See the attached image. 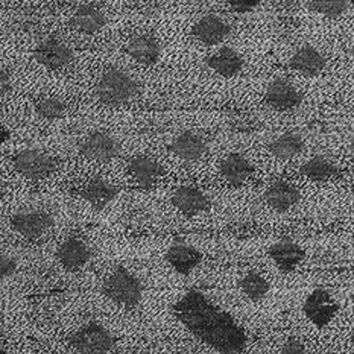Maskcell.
I'll use <instances>...</instances> for the list:
<instances>
[{
	"mask_svg": "<svg viewBox=\"0 0 354 354\" xmlns=\"http://www.w3.org/2000/svg\"><path fill=\"white\" fill-rule=\"evenodd\" d=\"M174 315L192 335L221 354H239L245 348V330L199 290H190L176 301Z\"/></svg>",
	"mask_w": 354,
	"mask_h": 354,
	"instance_id": "1",
	"label": "cell"
},
{
	"mask_svg": "<svg viewBox=\"0 0 354 354\" xmlns=\"http://www.w3.org/2000/svg\"><path fill=\"white\" fill-rule=\"evenodd\" d=\"M96 96L106 106H122L138 93L137 82L120 68H106L96 82Z\"/></svg>",
	"mask_w": 354,
	"mask_h": 354,
	"instance_id": "2",
	"label": "cell"
},
{
	"mask_svg": "<svg viewBox=\"0 0 354 354\" xmlns=\"http://www.w3.org/2000/svg\"><path fill=\"white\" fill-rule=\"evenodd\" d=\"M104 294L113 303L134 309L142 301L143 288L140 280L127 268L118 266L104 281Z\"/></svg>",
	"mask_w": 354,
	"mask_h": 354,
	"instance_id": "3",
	"label": "cell"
},
{
	"mask_svg": "<svg viewBox=\"0 0 354 354\" xmlns=\"http://www.w3.org/2000/svg\"><path fill=\"white\" fill-rule=\"evenodd\" d=\"M72 347L78 354H109L114 347V337L104 326L88 322L72 336Z\"/></svg>",
	"mask_w": 354,
	"mask_h": 354,
	"instance_id": "4",
	"label": "cell"
},
{
	"mask_svg": "<svg viewBox=\"0 0 354 354\" xmlns=\"http://www.w3.org/2000/svg\"><path fill=\"white\" fill-rule=\"evenodd\" d=\"M14 167L28 180H44L57 171V161L40 149H25L14 157Z\"/></svg>",
	"mask_w": 354,
	"mask_h": 354,
	"instance_id": "5",
	"label": "cell"
},
{
	"mask_svg": "<svg viewBox=\"0 0 354 354\" xmlns=\"http://www.w3.org/2000/svg\"><path fill=\"white\" fill-rule=\"evenodd\" d=\"M339 304L330 295V292L322 288H317L310 292L303 304V312L315 327L324 328L336 317Z\"/></svg>",
	"mask_w": 354,
	"mask_h": 354,
	"instance_id": "6",
	"label": "cell"
},
{
	"mask_svg": "<svg viewBox=\"0 0 354 354\" xmlns=\"http://www.w3.org/2000/svg\"><path fill=\"white\" fill-rule=\"evenodd\" d=\"M120 152V143L104 131H95L88 134L80 143V153L88 160L106 163L113 158H116Z\"/></svg>",
	"mask_w": 354,
	"mask_h": 354,
	"instance_id": "7",
	"label": "cell"
},
{
	"mask_svg": "<svg viewBox=\"0 0 354 354\" xmlns=\"http://www.w3.org/2000/svg\"><path fill=\"white\" fill-rule=\"evenodd\" d=\"M265 104L277 111H292L303 104V93L290 81L275 80L266 88Z\"/></svg>",
	"mask_w": 354,
	"mask_h": 354,
	"instance_id": "8",
	"label": "cell"
},
{
	"mask_svg": "<svg viewBox=\"0 0 354 354\" xmlns=\"http://www.w3.org/2000/svg\"><path fill=\"white\" fill-rule=\"evenodd\" d=\"M11 227L23 237L38 239L53 227V216L43 210L23 212L11 218Z\"/></svg>",
	"mask_w": 354,
	"mask_h": 354,
	"instance_id": "9",
	"label": "cell"
},
{
	"mask_svg": "<svg viewBox=\"0 0 354 354\" xmlns=\"http://www.w3.org/2000/svg\"><path fill=\"white\" fill-rule=\"evenodd\" d=\"M34 58L38 64L49 68V71H59L71 63L73 52L57 38H46L35 46Z\"/></svg>",
	"mask_w": 354,
	"mask_h": 354,
	"instance_id": "10",
	"label": "cell"
},
{
	"mask_svg": "<svg viewBox=\"0 0 354 354\" xmlns=\"http://www.w3.org/2000/svg\"><path fill=\"white\" fill-rule=\"evenodd\" d=\"M230 30L232 28H230L228 21L222 19L221 15L207 14L192 28V35L204 46H216L225 40Z\"/></svg>",
	"mask_w": 354,
	"mask_h": 354,
	"instance_id": "11",
	"label": "cell"
},
{
	"mask_svg": "<svg viewBox=\"0 0 354 354\" xmlns=\"http://www.w3.org/2000/svg\"><path fill=\"white\" fill-rule=\"evenodd\" d=\"M269 257L272 259L275 266L284 274L294 272L306 259V251L297 242L284 239L269 246Z\"/></svg>",
	"mask_w": 354,
	"mask_h": 354,
	"instance_id": "12",
	"label": "cell"
},
{
	"mask_svg": "<svg viewBox=\"0 0 354 354\" xmlns=\"http://www.w3.org/2000/svg\"><path fill=\"white\" fill-rule=\"evenodd\" d=\"M125 50L136 63L142 66H153L161 57V46L151 34H137L131 37L125 44Z\"/></svg>",
	"mask_w": 354,
	"mask_h": 354,
	"instance_id": "13",
	"label": "cell"
},
{
	"mask_svg": "<svg viewBox=\"0 0 354 354\" xmlns=\"http://www.w3.org/2000/svg\"><path fill=\"white\" fill-rule=\"evenodd\" d=\"M289 67L306 78H317L326 68V58L313 46L304 44L289 58Z\"/></svg>",
	"mask_w": 354,
	"mask_h": 354,
	"instance_id": "14",
	"label": "cell"
},
{
	"mask_svg": "<svg viewBox=\"0 0 354 354\" xmlns=\"http://www.w3.org/2000/svg\"><path fill=\"white\" fill-rule=\"evenodd\" d=\"M57 257L67 271H78L90 261L91 250L82 239L71 237L58 246Z\"/></svg>",
	"mask_w": 354,
	"mask_h": 354,
	"instance_id": "15",
	"label": "cell"
},
{
	"mask_svg": "<svg viewBox=\"0 0 354 354\" xmlns=\"http://www.w3.org/2000/svg\"><path fill=\"white\" fill-rule=\"evenodd\" d=\"M172 204L184 216H198L210 209L209 199L201 190L192 186L178 187L172 195Z\"/></svg>",
	"mask_w": 354,
	"mask_h": 354,
	"instance_id": "16",
	"label": "cell"
},
{
	"mask_svg": "<svg viewBox=\"0 0 354 354\" xmlns=\"http://www.w3.org/2000/svg\"><path fill=\"white\" fill-rule=\"evenodd\" d=\"M166 261L175 269L176 274L187 277L201 265L203 254L192 245L175 243L166 251Z\"/></svg>",
	"mask_w": 354,
	"mask_h": 354,
	"instance_id": "17",
	"label": "cell"
},
{
	"mask_svg": "<svg viewBox=\"0 0 354 354\" xmlns=\"http://www.w3.org/2000/svg\"><path fill=\"white\" fill-rule=\"evenodd\" d=\"M243 64V58L239 55V52L228 46L205 59L207 68L225 80H232L241 73Z\"/></svg>",
	"mask_w": 354,
	"mask_h": 354,
	"instance_id": "18",
	"label": "cell"
},
{
	"mask_svg": "<svg viewBox=\"0 0 354 354\" xmlns=\"http://www.w3.org/2000/svg\"><path fill=\"white\" fill-rule=\"evenodd\" d=\"M118 194L119 189L110 181L101 178V176L91 178L90 181L86 183V186L80 190V196L82 199H86V201L96 210L105 209L111 201H114V198L118 196Z\"/></svg>",
	"mask_w": 354,
	"mask_h": 354,
	"instance_id": "19",
	"label": "cell"
},
{
	"mask_svg": "<svg viewBox=\"0 0 354 354\" xmlns=\"http://www.w3.org/2000/svg\"><path fill=\"white\" fill-rule=\"evenodd\" d=\"M266 204L271 207L272 210L284 213L295 207L299 201V192L297 186L289 181H275L271 187L266 190L265 194Z\"/></svg>",
	"mask_w": 354,
	"mask_h": 354,
	"instance_id": "20",
	"label": "cell"
},
{
	"mask_svg": "<svg viewBox=\"0 0 354 354\" xmlns=\"http://www.w3.org/2000/svg\"><path fill=\"white\" fill-rule=\"evenodd\" d=\"M171 152L181 160L195 161L207 152V142L203 136L192 133V131H184L174 138L171 143Z\"/></svg>",
	"mask_w": 354,
	"mask_h": 354,
	"instance_id": "21",
	"label": "cell"
},
{
	"mask_svg": "<svg viewBox=\"0 0 354 354\" xmlns=\"http://www.w3.org/2000/svg\"><path fill=\"white\" fill-rule=\"evenodd\" d=\"M128 171L140 189H151L160 176V165L148 156H134L128 161Z\"/></svg>",
	"mask_w": 354,
	"mask_h": 354,
	"instance_id": "22",
	"label": "cell"
},
{
	"mask_svg": "<svg viewBox=\"0 0 354 354\" xmlns=\"http://www.w3.org/2000/svg\"><path fill=\"white\" fill-rule=\"evenodd\" d=\"M252 167L242 153H232L221 165V175L232 187H241L250 180Z\"/></svg>",
	"mask_w": 354,
	"mask_h": 354,
	"instance_id": "23",
	"label": "cell"
},
{
	"mask_svg": "<svg viewBox=\"0 0 354 354\" xmlns=\"http://www.w3.org/2000/svg\"><path fill=\"white\" fill-rule=\"evenodd\" d=\"M105 14L93 3L81 5L73 14V26L82 34H96L105 25Z\"/></svg>",
	"mask_w": 354,
	"mask_h": 354,
	"instance_id": "24",
	"label": "cell"
},
{
	"mask_svg": "<svg viewBox=\"0 0 354 354\" xmlns=\"http://www.w3.org/2000/svg\"><path fill=\"white\" fill-rule=\"evenodd\" d=\"M304 149L303 137L297 133H284L279 136L269 145V151L279 160H292L298 157Z\"/></svg>",
	"mask_w": 354,
	"mask_h": 354,
	"instance_id": "25",
	"label": "cell"
},
{
	"mask_svg": "<svg viewBox=\"0 0 354 354\" xmlns=\"http://www.w3.org/2000/svg\"><path fill=\"white\" fill-rule=\"evenodd\" d=\"M239 289H241L242 294L248 298L250 301L259 303L269 294L271 284H269V281L261 274L251 271L248 274H245L241 281H239Z\"/></svg>",
	"mask_w": 354,
	"mask_h": 354,
	"instance_id": "26",
	"label": "cell"
},
{
	"mask_svg": "<svg viewBox=\"0 0 354 354\" xmlns=\"http://www.w3.org/2000/svg\"><path fill=\"white\" fill-rule=\"evenodd\" d=\"M301 174L303 176H306L307 180H312V181H327V180H332L337 175V169L335 167V165L332 161H328L324 157H313L310 158L307 163L301 167Z\"/></svg>",
	"mask_w": 354,
	"mask_h": 354,
	"instance_id": "27",
	"label": "cell"
},
{
	"mask_svg": "<svg viewBox=\"0 0 354 354\" xmlns=\"http://www.w3.org/2000/svg\"><path fill=\"white\" fill-rule=\"evenodd\" d=\"M307 8L313 12L324 15V17L339 19L341 15L347 12L350 2H345V0H313V2L307 3Z\"/></svg>",
	"mask_w": 354,
	"mask_h": 354,
	"instance_id": "28",
	"label": "cell"
},
{
	"mask_svg": "<svg viewBox=\"0 0 354 354\" xmlns=\"http://www.w3.org/2000/svg\"><path fill=\"white\" fill-rule=\"evenodd\" d=\"M35 110L43 119L57 120L64 116L66 105L63 101H59L58 97L46 96V97H41L40 101L35 104Z\"/></svg>",
	"mask_w": 354,
	"mask_h": 354,
	"instance_id": "29",
	"label": "cell"
},
{
	"mask_svg": "<svg viewBox=\"0 0 354 354\" xmlns=\"http://www.w3.org/2000/svg\"><path fill=\"white\" fill-rule=\"evenodd\" d=\"M17 271V261L11 256L0 251V280L10 279Z\"/></svg>",
	"mask_w": 354,
	"mask_h": 354,
	"instance_id": "30",
	"label": "cell"
},
{
	"mask_svg": "<svg viewBox=\"0 0 354 354\" xmlns=\"http://www.w3.org/2000/svg\"><path fill=\"white\" fill-rule=\"evenodd\" d=\"M227 6L237 14H246L256 11L260 6V2H251V0H232V2H227Z\"/></svg>",
	"mask_w": 354,
	"mask_h": 354,
	"instance_id": "31",
	"label": "cell"
},
{
	"mask_svg": "<svg viewBox=\"0 0 354 354\" xmlns=\"http://www.w3.org/2000/svg\"><path fill=\"white\" fill-rule=\"evenodd\" d=\"M280 354H307L304 345L297 337H289L281 347Z\"/></svg>",
	"mask_w": 354,
	"mask_h": 354,
	"instance_id": "32",
	"label": "cell"
},
{
	"mask_svg": "<svg viewBox=\"0 0 354 354\" xmlns=\"http://www.w3.org/2000/svg\"><path fill=\"white\" fill-rule=\"evenodd\" d=\"M11 90V76L3 68H0V101L8 95Z\"/></svg>",
	"mask_w": 354,
	"mask_h": 354,
	"instance_id": "33",
	"label": "cell"
},
{
	"mask_svg": "<svg viewBox=\"0 0 354 354\" xmlns=\"http://www.w3.org/2000/svg\"><path fill=\"white\" fill-rule=\"evenodd\" d=\"M8 138H10V131H8V129L2 125V123H0V146H2V145L6 142Z\"/></svg>",
	"mask_w": 354,
	"mask_h": 354,
	"instance_id": "34",
	"label": "cell"
},
{
	"mask_svg": "<svg viewBox=\"0 0 354 354\" xmlns=\"http://www.w3.org/2000/svg\"><path fill=\"white\" fill-rule=\"evenodd\" d=\"M0 354H11V353H10V351H6L5 348L0 347Z\"/></svg>",
	"mask_w": 354,
	"mask_h": 354,
	"instance_id": "35",
	"label": "cell"
},
{
	"mask_svg": "<svg viewBox=\"0 0 354 354\" xmlns=\"http://www.w3.org/2000/svg\"><path fill=\"white\" fill-rule=\"evenodd\" d=\"M2 199H3V192L0 190V203H2Z\"/></svg>",
	"mask_w": 354,
	"mask_h": 354,
	"instance_id": "36",
	"label": "cell"
}]
</instances>
